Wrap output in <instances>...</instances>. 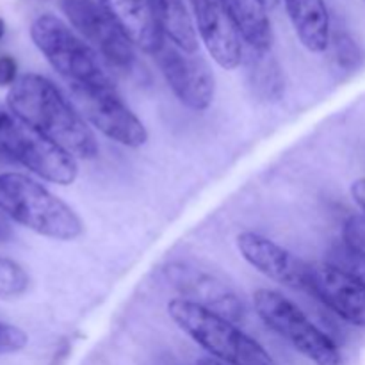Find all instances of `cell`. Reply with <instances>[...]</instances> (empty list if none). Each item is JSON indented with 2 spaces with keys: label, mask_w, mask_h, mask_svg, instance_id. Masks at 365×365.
Returning a JSON list of instances; mask_svg holds the SVG:
<instances>
[{
  "label": "cell",
  "mask_w": 365,
  "mask_h": 365,
  "mask_svg": "<svg viewBox=\"0 0 365 365\" xmlns=\"http://www.w3.org/2000/svg\"><path fill=\"white\" fill-rule=\"evenodd\" d=\"M11 113L48 138L75 159L91 160L98 155V141L73 102L50 78L25 73L7 93Z\"/></svg>",
  "instance_id": "obj_1"
},
{
  "label": "cell",
  "mask_w": 365,
  "mask_h": 365,
  "mask_svg": "<svg viewBox=\"0 0 365 365\" xmlns=\"http://www.w3.org/2000/svg\"><path fill=\"white\" fill-rule=\"evenodd\" d=\"M0 210L14 223L56 241H75L84 223L45 185L21 173H0Z\"/></svg>",
  "instance_id": "obj_2"
},
{
  "label": "cell",
  "mask_w": 365,
  "mask_h": 365,
  "mask_svg": "<svg viewBox=\"0 0 365 365\" xmlns=\"http://www.w3.org/2000/svg\"><path fill=\"white\" fill-rule=\"evenodd\" d=\"M173 323L220 362L228 365H277L273 356L227 317L184 298L168 303Z\"/></svg>",
  "instance_id": "obj_3"
},
{
  "label": "cell",
  "mask_w": 365,
  "mask_h": 365,
  "mask_svg": "<svg viewBox=\"0 0 365 365\" xmlns=\"http://www.w3.org/2000/svg\"><path fill=\"white\" fill-rule=\"evenodd\" d=\"M31 38L68 89L110 81L95 50L53 14H41L32 21Z\"/></svg>",
  "instance_id": "obj_4"
},
{
  "label": "cell",
  "mask_w": 365,
  "mask_h": 365,
  "mask_svg": "<svg viewBox=\"0 0 365 365\" xmlns=\"http://www.w3.org/2000/svg\"><path fill=\"white\" fill-rule=\"evenodd\" d=\"M0 157L21 164L52 184L70 185L78 175L71 153L61 148L13 113L0 109Z\"/></svg>",
  "instance_id": "obj_5"
},
{
  "label": "cell",
  "mask_w": 365,
  "mask_h": 365,
  "mask_svg": "<svg viewBox=\"0 0 365 365\" xmlns=\"http://www.w3.org/2000/svg\"><path fill=\"white\" fill-rule=\"evenodd\" d=\"M253 305L262 323L285 339L310 362L316 365H341L342 359L337 344L284 294L269 289H259L253 294Z\"/></svg>",
  "instance_id": "obj_6"
},
{
  "label": "cell",
  "mask_w": 365,
  "mask_h": 365,
  "mask_svg": "<svg viewBox=\"0 0 365 365\" xmlns=\"http://www.w3.org/2000/svg\"><path fill=\"white\" fill-rule=\"evenodd\" d=\"M70 96L84 120L98 128L106 138L127 148H139L146 145L148 130L123 102L113 81L106 84L71 88Z\"/></svg>",
  "instance_id": "obj_7"
},
{
  "label": "cell",
  "mask_w": 365,
  "mask_h": 365,
  "mask_svg": "<svg viewBox=\"0 0 365 365\" xmlns=\"http://www.w3.org/2000/svg\"><path fill=\"white\" fill-rule=\"evenodd\" d=\"M59 6L96 53L120 70H130L135 61L134 45L118 27L106 0H59Z\"/></svg>",
  "instance_id": "obj_8"
},
{
  "label": "cell",
  "mask_w": 365,
  "mask_h": 365,
  "mask_svg": "<svg viewBox=\"0 0 365 365\" xmlns=\"http://www.w3.org/2000/svg\"><path fill=\"white\" fill-rule=\"evenodd\" d=\"M153 57L171 91L185 107L198 113L209 109L214 100L216 84L209 64L202 57L184 52L168 41Z\"/></svg>",
  "instance_id": "obj_9"
},
{
  "label": "cell",
  "mask_w": 365,
  "mask_h": 365,
  "mask_svg": "<svg viewBox=\"0 0 365 365\" xmlns=\"http://www.w3.org/2000/svg\"><path fill=\"white\" fill-rule=\"evenodd\" d=\"M166 280L182 298L237 323L245 317V305L232 285L203 267L189 262H171L164 269Z\"/></svg>",
  "instance_id": "obj_10"
},
{
  "label": "cell",
  "mask_w": 365,
  "mask_h": 365,
  "mask_svg": "<svg viewBox=\"0 0 365 365\" xmlns=\"http://www.w3.org/2000/svg\"><path fill=\"white\" fill-rule=\"evenodd\" d=\"M307 291L349 324L365 328V287L328 262H309Z\"/></svg>",
  "instance_id": "obj_11"
},
{
  "label": "cell",
  "mask_w": 365,
  "mask_h": 365,
  "mask_svg": "<svg viewBox=\"0 0 365 365\" xmlns=\"http://www.w3.org/2000/svg\"><path fill=\"white\" fill-rule=\"evenodd\" d=\"M237 250L242 259L259 273L291 289H307L309 262L255 232L237 235Z\"/></svg>",
  "instance_id": "obj_12"
},
{
  "label": "cell",
  "mask_w": 365,
  "mask_h": 365,
  "mask_svg": "<svg viewBox=\"0 0 365 365\" xmlns=\"http://www.w3.org/2000/svg\"><path fill=\"white\" fill-rule=\"evenodd\" d=\"M198 34L212 59L225 70L242 63L241 36L221 0H189Z\"/></svg>",
  "instance_id": "obj_13"
},
{
  "label": "cell",
  "mask_w": 365,
  "mask_h": 365,
  "mask_svg": "<svg viewBox=\"0 0 365 365\" xmlns=\"http://www.w3.org/2000/svg\"><path fill=\"white\" fill-rule=\"evenodd\" d=\"M106 4L132 45L150 56L163 48L166 36L150 0H106Z\"/></svg>",
  "instance_id": "obj_14"
},
{
  "label": "cell",
  "mask_w": 365,
  "mask_h": 365,
  "mask_svg": "<svg viewBox=\"0 0 365 365\" xmlns=\"http://www.w3.org/2000/svg\"><path fill=\"white\" fill-rule=\"evenodd\" d=\"M296 36L307 50L321 53L330 45V14L324 0H284Z\"/></svg>",
  "instance_id": "obj_15"
},
{
  "label": "cell",
  "mask_w": 365,
  "mask_h": 365,
  "mask_svg": "<svg viewBox=\"0 0 365 365\" xmlns=\"http://www.w3.org/2000/svg\"><path fill=\"white\" fill-rule=\"evenodd\" d=\"M246 45L259 52H269L273 31L262 0H221Z\"/></svg>",
  "instance_id": "obj_16"
},
{
  "label": "cell",
  "mask_w": 365,
  "mask_h": 365,
  "mask_svg": "<svg viewBox=\"0 0 365 365\" xmlns=\"http://www.w3.org/2000/svg\"><path fill=\"white\" fill-rule=\"evenodd\" d=\"M164 36L184 52L196 53L198 34L184 0H150Z\"/></svg>",
  "instance_id": "obj_17"
},
{
  "label": "cell",
  "mask_w": 365,
  "mask_h": 365,
  "mask_svg": "<svg viewBox=\"0 0 365 365\" xmlns=\"http://www.w3.org/2000/svg\"><path fill=\"white\" fill-rule=\"evenodd\" d=\"M246 73L253 95L264 102H278L285 93V78L274 56L250 48L246 56Z\"/></svg>",
  "instance_id": "obj_18"
},
{
  "label": "cell",
  "mask_w": 365,
  "mask_h": 365,
  "mask_svg": "<svg viewBox=\"0 0 365 365\" xmlns=\"http://www.w3.org/2000/svg\"><path fill=\"white\" fill-rule=\"evenodd\" d=\"M327 262L348 273L349 277L355 278L359 284H362L365 287V252L351 250L342 242V245L335 246L331 250Z\"/></svg>",
  "instance_id": "obj_19"
},
{
  "label": "cell",
  "mask_w": 365,
  "mask_h": 365,
  "mask_svg": "<svg viewBox=\"0 0 365 365\" xmlns=\"http://www.w3.org/2000/svg\"><path fill=\"white\" fill-rule=\"evenodd\" d=\"M29 289V274L7 257H0V298H14Z\"/></svg>",
  "instance_id": "obj_20"
},
{
  "label": "cell",
  "mask_w": 365,
  "mask_h": 365,
  "mask_svg": "<svg viewBox=\"0 0 365 365\" xmlns=\"http://www.w3.org/2000/svg\"><path fill=\"white\" fill-rule=\"evenodd\" d=\"M330 41H334V52L339 66L344 68V70H355L360 66L362 52H360L359 45L351 36L346 34V32H337Z\"/></svg>",
  "instance_id": "obj_21"
},
{
  "label": "cell",
  "mask_w": 365,
  "mask_h": 365,
  "mask_svg": "<svg viewBox=\"0 0 365 365\" xmlns=\"http://www.w3.org/2000/svg\"><path fill=\"white\" fill-rule=\"evenodd\" d=\"M29 335L14 324L0 321V355L21 351L27 346Z\"/></svg>",
  "instance_id": "obj_22"
},
{
  "label": "cell",
  "mask_w": 365,
  "mask_h": 365,
  "mask_svg": "<svg viewBox=\"0 0 365 365\" xmlns=\"http://www.w3.org/2000/svg\"><path fill=\"white\" fill-rule=\"evenodd\" d=\"M344 245L365 252V216H351L344 225Z\"/></svg>",
  "instance_id": "obj_23"
},
{
  "label": "cell",
  "mask_w": 365,
  "mask_h": 365,
  "mask_svg": "<svg viewBox=\"0 0 365 365\" xmlns=\"http://www.w3.org/2000/svg\"><path fill=\"white\" fill-rule=\"evenodd\" d=\"M18 81V64L14 57L0 56V88L13 86Z\"/></svg>",
  "instance_id": "obj_24"
},
{
  "label": "cell",
  "mask_w": 365,
  "mask_h": 365,
  "mask_svg": "<svg viewBox=\"0 0 365 365\" xmlns=\"http://www.w3.org/2000/svg\"><path fill=\"white\" fill-rule=\"evenodd\" d=\"M351 196L356 205L365 212V178H359L351 184Z\"/></svg>",
  "instance_id": "obj_25"
},
{
  "label": "cell",
  "mask_w": 365,
  "mask_h": 365,
  "mask_svg": "<svg viewBox=\"0 0 365 365\" xmlns=\"http://www.w3.org/2000/svg\"><path fill=\"white\" fill-rule=\"evenodd\" d=\"M9 237H11V225L9 221H7L6 214L0 210V242L7 241Z\"/></svg>",
  "instance_id": "obj_26"
},
{
  "label": "cell",
  "mask_w": 365,
  "mask_h": 365,
  "mask_svg": "<svg viewBox=\"0 0 365 365\" xmlns=\"http://www.w3.org/2000/svg\"><path fill=\"white\" fill-rule=\"evenodd\" d=\"M196 365H228V364L220 362V360L216 359H200L198 362H196Z\"/></svg>",
  "instance_id": "obj_27"
},
{
  "label": "cell",
  "mask_w": 365,
  "mask_h": 365,
  "mask_svg": "<svg viewBox=\"0 0 365 365\" xmlns=\"http://www.w3.org/2000/svg\"><path fill=\"white\" fill-rule=\"evenodd\" d=\"M262 4L266 6V9H273V7L278 4V0H262Z\"/></svg>",
  "instance_id": "obj_28"
},
{
  "label": "cell",
  "mask_w": 365,
  "mask_h": 365,
  "mask_svg": "<svg viewBox=\"0 0 365 365\" xmlns=\"http://www.w3.org/2000/svg\"><path fill=\"white\" fill-rule=\"evenodd\" d=\"M4 34H6V21H4L2 18H0V39H2Z\"/></svg>",
  "instance_id": "obj_29"
}]
</instances>
